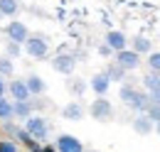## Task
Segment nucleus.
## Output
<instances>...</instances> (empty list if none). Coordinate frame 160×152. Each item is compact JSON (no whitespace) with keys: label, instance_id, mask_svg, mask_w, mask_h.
<instances>
[{"label":"nucleus","instance_id":"21","mask_svg":"<svg viewBox=\"0 0 160 152\" xmlns=\"http://www.w3.org/2000/svg\"><path fill=\"white\" fill-rule=\"evenodd\" d=\"M5 120H15L12 118V101L8 96L0 98V123H5Z\"/></svg>","mask_w":160,"mask_h":152},{"label":"nucleus","instance_id":"20","mask_svg":"<svg viewBox=\"0 0 160 152\" xmlns=\"http://www.w3.org/2000/svg\"><path fill=\"white\" fill-rule=\"evenodd\" d=\"M140 88L148 93V91H155L160 88V74H153V71H145L143 78H140Z\"/></svg>","mask_w":160,"mask_h":152},{"label":"nucleus","instance_id":"8","mask_svg":"<svg viewBox=\"0 0 160 152\" xmlns=\"http://www.w3.org/2000/svg\"><path fill=\"white\" fill-rule=\"evenodd\" d=\"M113 61L118 64L126 74H131V71H138V69H140L143 57H138L133 49H123V52H116V54H113Z\"/></svg>","mask_w":160,"mask_h":152},{"label":"nucleus","instance_id":"16","mask_svg":"<svg viewBox=\"0 0 160 152\" xmlns=\"http://www.w3.org/2000/svg\"><path fill=\"white\" fill-rule=\"evenodd\" d=\"M103 74L108 76V81H111V83H126V81H128V74L121 69L116 61H108V64H106V69H103Z\"/></svg>","mask_w":160,"mask_h":152},{"label":"nucleus","instance_id":"18","mask_svg":"<svg viewBox=\"0 0 160 152\" xmlns=\"http://www.w3.org/2000/svg\"><path fill=\"white\" fill-rule=\"evenodd\" d=\"M20 0H0V15L2 20H18V12H20Z\"/></svg>","mask_w":160,"mask_h":152},{"label":"nucleus","instance_id":"34","mask_svg":"<svg viewBox=\"0 0 160 152\" xmlns=\"http://www.w3.org/2000/svg\"><path fill=\"white\" fill-rule=\"evenodd\" d=\"M89 152H99V150H89Z\"/></svg>","mask_w":160,"mask_h":152},{"label":"nucleus","instance_id":"10","mask_svg":"<svg viewBox=\"0 0 160 152\" xmlns=\"http://www.w3.org/2000/svg\"><path fill=\"white\" fill-rule=\"evenodd\" d=\"M86 83H89V88L94 91V96H96V98H106L108 88H111V81H108V76L103 74V71H96V74L91 76Z\"/></svg>","mask_w":160,"mask_h":152},{"label":"nucleus","instance_id":"2","mask_svg":"<svg viewBox=\"0 0 160 152\" xmlns=\"http://www.w3.org/2000/svg\"><path fill=\"white\" fill-rule=\"evenodd\" d=\"M22 128H25V133L30 135L32 140H37L40 145H44V142H47V137L52 135V123H49L42 113L40 115H37V113L30 115V118L22 123Z\"/></svg>","mask_w":160,"mask_h":152},{"label":"nucleus","instance_id":"35","mask_svg":"<svg viewBox=\"0 0 160 152\" xmlns=\"http://www.w3.org/2000/svg\"><path fill=\"white\" fill-rule=\"evenodd\" d=\"M0 20H2V15H0Z\"/></svg>","mask_w":160,"mask_h":152},{"label":"nucleus","instance_id":"28","mask_svg":"<svg viewBox=\"0 0 160 152\" xmlns=\"http://www.w3.org/2000/svg\"><path fill=\"white\" fill-rule=\"evenodd\" d=\"M22 147H25L27 152H40V150H42V145L37 142V140H32V137H30V140H27V142H25Z\"/></svg>","mask_w":160,"mask_h":152},{"label":"nucleus","instance_id":"1","mask_svg":"<svg viewBox=\"0 0 160 152\" xmlns=\"http://www.w3.org/2000/svg\"><path fill=\"white\" fill-rule=\"evenodd\" d=\"M118 101L128 108V111H133V113H145V108L150 106L148 103V93L140 88V86H136L133 81H126V83H121L118 88Z\"/></svg>","mask_w":160,"mask_h":152},{"label":"nucleus","instance_id":"32","mask_svg":"<svg viewBox=\"0 0 160 152\" xmlns=\"http://www.w3.org/2000/svg\"><path fill=\"white\" fill-rule=\"evenodd\" d=\"M40 152H57V150H54V145H52V142H44Z\"/></svg>","mask_w":160,"mask_h":152},{"label":"nucleus","instance_id":"17","mask_svg":"<svg viewBox=\"0 0 160 152\" xmlns=\"http://www.w3.org/2000/svg\"><path fill=\"white\" fill-rule=\"evenodd\" d=\"M131 125H133V133L143 135V137H145V135H150V133H153V128H155V125H153V123H150V120L145 118V113H138V115H133Z\"/></svg>","mask_w":160,"mask_h":152},{"label":"nucleus","instance_id":"27","mask_svg":"<svg viewBox=\"0 0 160 152\" xmlns=\"http://www.w3.org/2000/svg\"><path fill=\"white\" fill-rule=\"evenodd\" d=\"M145 118H148L153 125H158L160 123V106H148V108H145Z\"/></svg>","mask_w":160,"mask_h":152},{"label":"nucleus","instance_id":"9","mask_svg":"<svg viewBox=\"0 0 160 152\" xmlns=\"http://www.w3.org/2000/svg\"><path fill=\"white\" fill-rule=\"evenodd\" d=\"M103 44L116 54V52L128 49V37H126L121 30H108V32H106V37H103Z\"/></svg>","mask_w":160,"mask_h":152},{"label":"nucleus","instance_id":"14","mask_svg":"<svg viewBox=\"0 0 160 152\" xmlns=\"http://www.w3.org/2000/svg\"><path fill=\"white\" fill-rule=\"evenodd\" d=\"M67 93L72 96L74 101H79L81 96L86 93V88H89V83L84 81V78H79V76H67Z\"/></svg>","mask_w":160,"mask_h":152},{"label":"nucleus","instance_id":"30","mask_svg":"<svg viewBox=\"0 0 160 152\" xmlns=\"http://www.w3.org/2000/svg\"><path fill=\"white\" fill-rule=\"evenodd\" d=\"M99 54H101L103 59H113V52H111V49H108V47H106L103 42L99 44Z\"/></svg>","mask_w":160,"mask_h":152},{"label":"nucleus","instance_id":"29","mask_svg":"<svg viewBox=\"0 0 160 152\" xmlns=\"http://www.w3.org/2000/svg\"><path fill=\"white\" fill-rule=\"evenodd\" d=\"M148 103H150V106H160V88L148 91Z\"/></svg>","mask_w":160,"mask_h":152},{"label":"nucleus","instance_id":"11","mask_svg":"<svg viewBox=\"0 0 160 152\" xmlns=\"http://www.w3.org/2000/svg\"><path fill=\"white\" fill-rule=\"evenodd\" d=\"M8 96H10L12 103L30 101V91H27V86H25V78H10V81H8Z\"/></svg>","mask_w":160,"mask_h":152},{"label":"nucleus","instance_id":"22","mask_svg":"<svg viewBox=\"0 0 160 152\" xmlns=\"http://www.w3.org/2000/svg\"><path fill=\"white\" fill-rule=\"evenodd\" d=\"M12 74H15V61L0 57V78H12Z\"/></svg>","mask_w":160,"mask_h":152},{"label":"nucleus","instance_id":"4","mask_svg":"<svg viewBox=\"0 0 160 152\" xmlns=\"http://www.w3.org/2000/svg\"><path fill=\"white\" fill-rule=\"evenodd\" d=\"M86 113L91 115L94 120H99V123H108V120H113V103L108 101V98H94L91 103H89V108H86Z\"/></svg>","mask_w":160,"mask_h":152},{"label":"nucleus","instance_id":"26","mask_svg":"<svg viewBox=\"0 0 160 152\" xmlns=\"http://www.w3.org/2000/svg\"><path fill=\"white\" fill-rule=\"evenodd\" d=\"M30 106H32V113L40 115V111H44L49 103H47V98H44V96H37V98H30Z\"/></svg>","mask_w":160,"mask_h":152},{"label":"nucleus","instance_id":"33","mask_svg":"<svg viewBox=\"0 0 160 152\" xmlns=\"http://www.w3.org/2000/svg\"><path fill=\"white\" fill-rule=\"evenodd\" d=\"M153 133H155V135H160V123L155 125V128H153Z\"/></svg>","mask_w":160,"mask_h":152},{"label":"nucleus","instance_id":"15","mask_svg":"<svg viewBox=\"0 0 160 152\" xmlns=\"http://www.w3.org/2000/svg\"><path fill=\"white\" fill-rule=\"evenodd\" d=\"M128 49H133L138 57H148V54L153 52V42L148 37H143V35H136V37L128 42Z\"/></svg>","mask_w":160,"mask_h":152},{"label":"nucleus","instance_id":"6","mask_svg":"<svg viewBox=\"0 0 160 152\" xmlns=\"http://www.w3.org/2000/svg\"><path fill=\"white\" fill-rule=\"evenodd\" d=\"M2 32H5V37L8 42H15V44H25L27 37H30V30H27V25L22 22V20H10L5 27H2Z\"/></svg>","mask_w":160,"mask_h":152},{"label":"nucleus","instance_id":"19","mask_svg":"<svg viewBox=\"0 0 160 152\" xmlns=\"http://www.w3.org/2000/svg\"><path fill=\"white\" fill-rule=\"evenodd\" d=\"M30 115H35L30 101H18V103H12V118H15V120H22V123H25Z\"/></svg>","mask_w":160,"mask_h":152},{"label":"nucleus","instance_id":"7","mask_svg":"<svg viewBox=\"0 0 160 152\" xmlns=\"http://www.w3.org/2000/svg\"><path fill=\"white\" fill-rule=\"evenodd\" d=\"M54 150L57 152H86L84 150V142H81L77 135L72 133H59L57 137H54Z\"/></svg>","mask_w":160,"mask_h":152},{"label":"nucleus","instance_id":"31","mask_svg":"<svg viewBox=\"0 0 160 152\" xmlns=\"http://www.w3.org/2000/svg\"><path fill=\"white\" fill-rule=\"evenodd\" d=\"M5 96H8V81L0 78V98H5Z\"/></svg>","mask_w":160,"mask_h":152},{"label":"nucleus","instance_id":"23","mask_svg":"<svg viewBox=\"0 0 160 152\" xmlns=\"http://www.w3.org/2000/svg\"><path fill=\"white\" fill-rule=\"evenodd\" d=\"M145 64H148V71H153V74H160V52H150L148 57H145Z\"/></svg>","mask_w":160,"mask_h":152},{"label":"nucleus","instance_id":"12","mask_svg":"<svg viewBox=\"0 0 160 152\" xmlns=\"http://www.w3.org/2000/svg\"><path fill=\"white\" fill-rule=\"evenodd\" d=\"M84 115H86V106L81 101H69L62 108V118L69 120V123H79V120H84Z\"/></svg>","mask_w":160,"mask_h":152},{"label":"nucleus","instance_id":"5","mask_svg":"<svg viewBox=\"0 0 160 152\" xmlns=\"http://www.w3.org/2000/svg\"><path fill=\"white\" fill-rule=\"evenodd\" d=\"M49 66H52V71H57V74H62V76H74L77 57H74V54H69V52H59V54H54V57H52Z\"/></svg>","mask_w":160,"mask_h":152},{"label":"nucleus","instance_id":"13","mask_svg":"<svg viewBox=\"0 0 160 152\" xmlns=\"http://www.w3.org/2000/svg\"><path fill=\"white\" fill-rule=\"evenodd\" d=\"M25 86H27V91H30V98L44 96V91H47V81H44L40 74H27L25 76Z\"/></svg>","mask_w":160,"mask_h":152},{"label":"nucleus","instance_id":"3","mask_svg":"<svg viewBox=\"0 0 160 152\" xmlns=\"http://www.w3.org/2000/svg\"><path fill=\"white\" fill-rule=\"evenodd\" d=\"M22 54L30 59H47L49 57V39L44 35H30L27 42L22 44Z\"/></svg>","mask_w":160,"mask_h":152},{"label":"nucleus","instance_id":"24","mask_svg":"<svg viewBox=\"0 0 160 152\" xmlns=\"http://www.w3.org/2000/svg\"><path fill=\"white\" fill-rule=\"evenodd\" d=\"M20 54H22V47H20V44H15V42H5V54H2V57H8V59L15 61Z\"/></svg>","mask_w":160,"mask_h":152},{"label":"nucleus","instance_id":"25","mask_svg":"<svg viewBox=\"0 0 160 152\" xmlns=\"http://www.w3.org/2000/svg\"><path fill=\"white\" fill-rule=\"evenodd\" d=\"M0 152H20V145L10 137H0Z\"/></svg>","mask_w":160,"mask_h":152}]
</instances>
